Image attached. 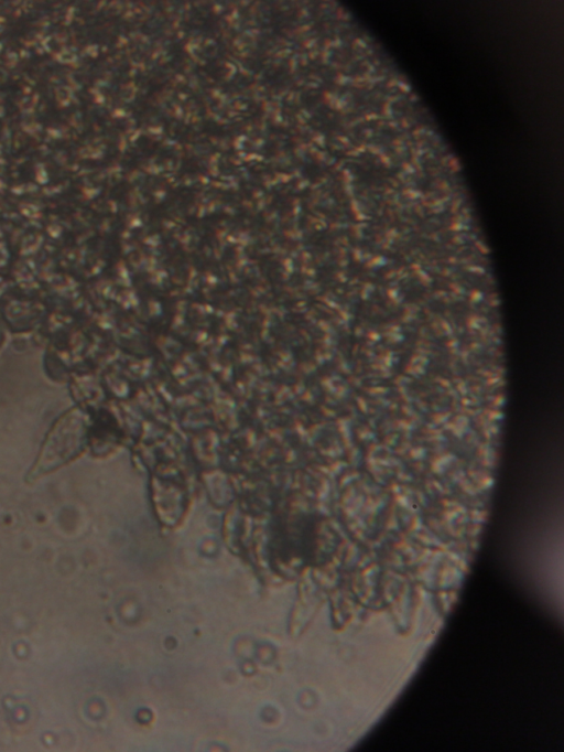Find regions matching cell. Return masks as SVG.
<instances>
[{"mask_svg":"<svg viewBox=\"0 0 564 752\" xmlns=\"http://www.w3.org/2000/svg\"><path fill=\"white\" fill-rule=\"evenodd\" d=\"M84 431L75 420H63L47 434L33 473L51 471L74 458L83 448Z\"/></svg>","mask_w":564,"mask_h":752,"instance_id":"obj_1","label":"cell"}]
</instances>
